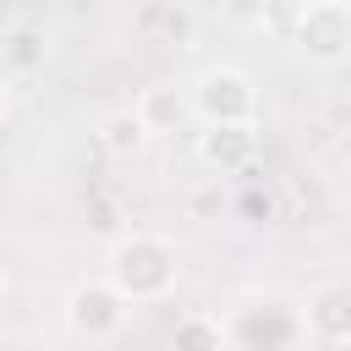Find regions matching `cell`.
<instances>
[{"label": "cell", "mask_w": 351, "mask_h": 351, "mask_svg": "<svg viewBox=\"0 0 351 351\" xmlns=\"http://www.w3.org/2000/svg\"><path fill=\"white\" fill-rule=\"evenodd\" d=\"M176 274H181V263H176V247H170L165 236L137 230V236H121L115 252H110V285L121 291L126 307H132V302H159V296H170Z\"/></svg>", "instance_id": "1"}, {"label": "cell", "mask_w": 351, "mask_h": 351, "mask_svg": "<svg viewBox=\"0 0 351 351\" xmlns=\"http://www.w3.org/2000/svg\"><path fill=\"white\" fill-rule=\"evenodd\" d=\"M192 115H203V126H258L263 93L241 66H208L192 88Z\"/></svg>", "instance_id": "2"}, {"label": "cell", "mask_w": 351, "mask_h": 351, "mask_svg": "<svg viewBox=\"0 0 351 351\" xmlns=\"http://www.w3.org/2000/svg\"><path fill=\"white\" fill-rule=\"evenodd\" d=\"M291 44L313 66H340L351 60V5L346 0H313L291 11Z\"/></svg>", "instance_id": "3"}, {"label": "cell", "mask_w": 351, "mask_h": 351, "mask_svg": "<svg viewBox=\"0 0 351 351\" xmlns=\"http://www.w3.org/2000/svg\"><path fill=\"white\" fill-rule=\"evenodd\" d=\"M66 324L82 335V340H110L121 324H126V302L110 280H88L66 296Z\"/></svg>", "instance_id": "4"}, {"label": "cell", "mask_w": 351, "mask_h": 351, "mask_svg": "<svg viewBox=\"0 0 351 351\" xmlns=\"http://www.w3.org/2000/svg\"><path fill=\"white\" fill-rule=\"evenodd\" d=\"M302 324L318 346L340 351L351 346V285L346 280H329V285H313L307 302H302Z\"/></svg>", "instance_id": "5"}, {"label": "cell", "mask_w": 351, "mask_h": 351, "mask_svg": "<svg viewBox=\"0 0 351 351\" xmlns=\"http://www.w3.org/2000/svg\"><path fill=\"white\" fill-rule=\"evenodd\" d=\"M197 159L214 176H241L258 159V126H208L197 132Z\"/></svg>", "instance_id": "6"}, {"label": "cell", "mask_w": 351, "mask_h": 351, "mask_svg": "<svg viewBox=\"0 0 351 351\" xmlns=\"http://www.w3.org/2000/svg\"><path fill=\"white\" fill-rule=\"evenodd\" d=\"M181 115H192V93H181V88H170V82L143 88V99H137V121L148 126V137H154V132H170Z\"/></svg>", "instance_id": "7"}, {"label": "cell", "mask_w": 351, "mask_h": 351, "mask_svg": "<svg viewBox=\"0 0 351 351\" xmlns=\"http://www.w3.org/2000/svg\"><path fill=\"white\" fill-rule=\"evenodd\" d=\"M99 143H104V154L132 159V154H143V148H148V126L137 121V110H115V115H104V121H99Z\"/></svg>", "instance_id": "8"}, {"label": "cell", "mask_w": 351, "mask_h": 351, "mask_svg": "<svg viewBox=\"0 0 351 351\" xmlns=\"http://www.w3.org/2000/svg\"><path fill=\"white\" fill-rule=\"evenodd\" d=\"M170 351H225V329H219V318H208V313H186V318H176Z\"/></svg>", "instance_id": "9"}]
</instances>
